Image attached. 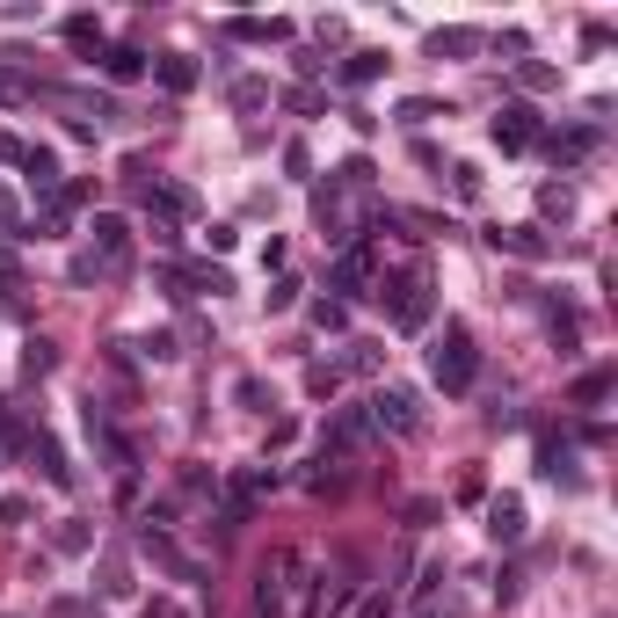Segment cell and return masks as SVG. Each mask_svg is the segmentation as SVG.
Returning <instances> with one entry per match:
<instances>
[{
	"mask_svg": "<svg viewBox=\"0 0 618 618\" xmlns=\"http://www.w3.org/2000/svg\"><path fill=\"white\" fill-rule=\"evenodd\" d=\"M139 553H146V560H153V568H167V575H175V582H197V575H204V568H197V560H190V553L175 546V539H161L153 524H146V531H139Z\"/></svg>",
	"mask_w": 618,
	"mask_h": 618,
	"instance_id": "52a82bcc",
	"label": "cell"
},
{
	"mask_svg": "<svg viewBox=\"0 0 618 618\" xmlns=\"http://www.w3.org/2000/svg\"><path fill=\"white\" fill-rule=\"evenodd\" d=\"M153 80H161L167 96H190L197 88V59L190 51H161V59H153Z\"/></svg>",
	"mask_w": 618,
	"mask_h": 618,
	"instance_id": "4fadbf2b",
	"label": "cell"
},
{
	"mask_svg": "<svg viewBox=\"0 0 618 618\" xmlns=\"http://www.w3.org/2000/svg\"><path fill=\"white\" fill-rule=\"evenodd\" d=\"M299 306V277H277V285H269V313H291Z\"/></svg>",
	"mask_w": 618,
	"mask_h": 618,
	"instance_id": "836d02e7",
	"label": "cell"
},
{
	"mask_svg": "<svg viewBox=\"0 0 618 618\" xmlns=\"http://www.w3.org/2000/svg\"><path fill=\"white\" fill-rule=\"evenodd\" d=\"M23 175H29V190L59 197V153H51V146H29V153H23Z\"/></svg>",
	"mask_w": 618,
	"mask_h": 618,
	"instance_id": "2e32d148",
	"label": "cell"
},
{
	"mask_svg": "<svg viewBox=\"0 0 618 618\" xmlns=\"http://www.w3.org/2000/svg\"><path fill=\"white\" fill-rule=\"evenodd\" d=\"M488 248L495 255H517V262H553V240L539 226H488Z\"/></svg>",
	"mask_w": 618,
	"mask_h": 618,
	"instance_id": "8992f818",
	"label": "cell"
},
{
	"mask_svg": "<svg viewBox=\"0 0 618 618\" xmlns=\"http://www.w3.org/2000/svg\"><path fill=\"white\" fill-rule=\"evenodd\" d=\"M285 175H313V153H306V139H291V146H285Z\"/></svg>",
	"mask_w": 618,
	"mask_h": 618,
	"instance_id": "f35d334b",
	"label": "cell"
},
{
	"mask_svg": "<svg viewBox=\"0 0 618 618\" xmlns=\"http://www.w3.org/2000/svg\"><path fill=\"white\" fill-rule=\"evenodd\" d=\"M379 437V422H371V407H342L328 422V437H320V458H350V452H364Z\"/></svg>",
	"mask_w": 618,
	"mask_h": 618,
	"instance_id": "277c9868",
	"label": "cell"
},
{
	"mask_svg": "<svg viewBox=\"0 0 618 618\" xmlns=\"http://www.w3.org/2000/svg\"><path fill=\"white\" fill-rule=\"evenodd\" d=\"M371 299H386V313H393V328H401V335L429 328V277H422V269H407V277L379 285Z\"/></svg>",
	"mask_w": 618,
	"mask_h": 618,
	"instance_id": "7a4b0ae2",
	"label": "cell"
},
{
	"mask_svg": "<svg viewBox=\"0 0 618 618\" xmlns=\"http://www.w3.org/2000/svg\"><path fill=\"white\" fill-rule=\"evenodd\" d=\"M285 110H299V117H320V88H291Z\"/></svg>",
	"mask_w": 618,
	"mask_h": 618,
	"instance_id": "8d00e7d4",
	"label": "cell"
},
{
	"mask_svg": "<svg viewBox=\"0 0 618 618\" xmlns=\"http://www.w3.org/2000/svg\"><path fill=\"white\" fill-rule=\"evenodd\" d=\"M401 117H407V124H429V117H452V110H444V102H429V96H407Z\"/></svg>",
	"mask_w": 618,
	"mask_h": 618,
	"instance_id": "4dcf8cb0",
	"label": "cell"
},
{
	"mask_svg": "<svg viewBox=\"0 0 618 618\" xmlns=\"http://www.w3.org/2000/svg\"><path fill=\"white\" fill-rule=\"evenodd\" d=\"M262 102H269V80H255V73L234 80V110H262Z\"/></svg>",
	"mask_w": 618,
	"mask_h": 618,
	"instance_id": "f546056e",
	"label": "cell"
},
{
	"mask_svg": "<svg viewBox=\"0 0 618 618\" xmlns=\"http://www.w3.org/2000/svg\"><path fill=\"white\" fill-rule=\"evenodd\" d=\"M488 539H495V546H517V539H524V502L517 495L488 502Z\"/></svg>",
	"mask_w": 618,
	"mask_h": 618,
	"instance_id": "7c38bea8",
	"label": "cell"
},
{
	"mask_svg": "<svg viewBox=\"0 0 618 618\" xmlns=\"http://www.w3.org/2000/svg\"><path fill=\"white\" fill-rule=\"evenodd\" d=\"M379 73H386V51H371V45L342 59V80H350V88H364V80H379Z\"/></svg>",
	"mask_w": 618,
	"mask_h": 618,
	"instance_id": "d6986e66",
	"label": "cell"
},
{
	"mask_svg": "<svg viewBox=\"0 0 618 618\" xmlns=\"http://www.w3.org/2000/svg\"><path fill=\"white\" fill-rule=\"evenodd\" d=\"M335 190H371V161H364V153L357 161H342L335 167Z\"/></svg>",
	"mask_w": 618,
	"mask_h": 618,
	"instance_id": "4316f807",
	"label": "cell"
},
{
	"mask_svg": "<svg viewBox=\"0 0 618 618\" xmlns=\"http://www.w3.org/2000/svg\"><path fill=\"white\" fill-rule=\"evenodd\" d=\"M88 234H96V255L110 262V269H117V262H124V248H131V218H117V212H96V226H88Z\"/></svg>",
	"mask_w": 618,
	"mask_h": 618,
	"instance_id": "8fae6325",
	"label": "cell"
},
{
	"mask_svg": "<svg viewBox=\"0 0 618 618\" xmlns=\"http://www.w3.org/2000/svg\"><path fill=\"white\" fill-rule=\"evenodd\" d=\"M29 466L51 480V488H73V466L66 452H59V437H45V429H29Z\"/></svg>",
	"mask_w": 618,
	"mask_h": 618,
	"instance_id": "30bf717a",
	"label": "cell"
},
{
	"mask_svg": "<svg viewBox=\"0 0 618 618\" xmlns=\"http://www.w3.org/2000/svg\"><path fill=\"white\" fill-rule=\"evenodd\" d=\"M23 153H29V139H15V131H0V161H8V167H23Z\"/></svg>",
	"mask_w": 618,
	"mask_h": 618,
	"instance_id": "60d3db41",
	"label": "cell"
},
{
	"mask_svg": "<svg viewBox=\"0 0 618 618\" xmlns=\"http://www.w3.org/2000/svg\"><path fill=\"white\" fill-rule=\"evenodd\" d=\"M8 269H15V262H8V248H0V277H8Z\"/></svg>",
	"mask_w": 618,
	"mask_h": 618,
	"instance_id": "ee69618b",
	"label": "cell"
},
{
	"mask_svg": "<svg viewBox=\"0 0 618 618\" xmlns=\"http://www.w3.org/2000/svg\"><path fill=\"white\" fill-rule=\"evenodd\" d=\"M429 379L444 386V393H474V379H480V350H474V335L466 328H444L437 342H429Z\"/></svg>",
	"mask_w": 618,
	"mask_h": 618,
	"instance_id": "6da1fadb",
	"label": "cell"
},
{
	"mask_svg": "<svg viewBox=\"0 0 618 618\" xmlns=\"http://www.w3.org/2000/svg\"><path fill=\"white\" fill-rule=\"evenodd\" d=\"M102 73H110V80H139V73H146V51L139 45H110V51H102Z\"/></svg>",
	"mask_w": 618,
	"mask_h": 618,
	"instance_id": "ac0fdd59",
	"label": "cell"
},
{
	"mask_svg": "<svg viewBox=\"0 0 618 618\" xmlns=\"http://www.w3.org/2000/svg\"><path fill=\"white\" fill-rule=\"evenodd\" d=\"M474 45H480V29H437V37H429L437 59H444V51H474Z\"/></svg>",
	"mask_w": 618,
	"mask_h": 618,
	"instance_id": "f1b7e54d",
	"label": "cell"
},
{
	"mask_svg": "<svg viewBox=\"0 0 618 618\" xmlns=\"http://www.w3.org/2000/svg\"><path fill=\"white\" fill-rule=\"evenodd\" d=\"M611 386H618V371H611V364H596V371H582V379L568 386V401L575 407H596V401H611Z\"/></svg>",
	"mask_w": 618,
	"mask_h": 618,
	"instance_id": "e0dca14e",
	"label": "cell"
},
{
	"mask_svg": "<svg viewBox=\"0 0 618 618\" xmlns=\"http://www.w3.org/2000/svg\"><path fill=\"white\" fill-rule=\"evenodd\" d=\"M51 618H102V611L88 604V596H59V604H51Z\"/></svg>",
	"mask_w": 618,
	"mask_h": 618,
	"instance_id": "74e56055",
	"label": "cell"
},
{
	"mask_svg": "<svg viewBox=\"0 0 618 618\" xmlns=\"http://www.w3.org/2000/svg\"><path fill=\"white\" fill-rule=\"evenodd\" d=\"M313 328H350V306H342V299H320V306H313Z\"/></svg>",
	"mask_w": 618,
	"mask_h": 618,
	"instance_id": "d6a6232c",
	"label": "cell"
},
{
	"mask_svg": "<svg viewBox=\"0 0 618 618\" xmlns=\"http://www.w3.org/2000/svg\"><path fill=\"white\" fill-rule=\"evenodd\" d=\"M364 285H371V248H350V255L335 262V291H350V299H364Z\"/></svg>",
	"mask_w": 618,
	"mask_h": 618,
	"instance_id": "9a60e30c",
	"label": "cell"
},
{
	"mask_svg": "<svg viewBox=\"0 0 618 618\" xmlns=\"http://www.w3.org/2000/svg\"><path fill=\"white\" fill-rule=\"evenodd\" d=\"M29 509H37L29 495H0V524H8V531H15V524H29Z\"/></svg>",
	"mask_w": 618,
	"mask_h": 618,
	"instance_id": "e575fe53",
	"label": "cell"
},
{
	"mask_svg": "<svg viewBox=\"0 0 618 618\" xmlns=\"http://www.w3.org/2000/svg\"><path fill=\"white\" fill-rule=\"evenodd\" d=\"M335 386H342V364H313V371H306V393H313V401H335Z\"/></svg>",
	"mask_w": 618,
	"mask_h": 618,
	"instance_id": "484cf974",
	"label": "cell"
},
{
	"mask_svg": "<svg viewBox=\"0 0 618 618\" xmlns=\"http://www.w3.org/2000/svg\"><path fill=\"white\" fill-rule=\"evenodd\" d=\"M291 575H299V553H269V560H262V575H255V611L262 618H285Z\"/></svg>",
	"mask_w": 618,
	"mask_h": 618,
	"instance_id": "5b68a950",
	"label": "cell"
},
{
	"mask_svg": "<svg viewBox=\"0 0 618 618\" xmlns=\"http://www.w3.org/2000/svg\"><path fill=\"white\" fill-rule=\"evenodd\" d=\"M131 350H139V357H153V364L175 357V342H167V335H146V342H131Z\"/></svg>",
	"mask_w": 618,
	"mask_h": 618,
	"instance_id": "ab89813d",
	"label": "cell"
},
{
	"mask_svg": "<svg viewBox=\"0 0 618 618\" xmlns=\"http://www.w3.org/2000/svg\"><path fill=\"white\" fill-rule=\"evenodd\" d=\"M524 88H531V96H553V88H560V73H553V66H539V59H524Z\"/></svg>",
	"mask_w": 618,
	"mask_h": 618,
	"instance_id": "83f0119b",
	"label": "cell"
},
{
	"mask_svg": "<svg viewBox=\"0 0 618 618\" xmlns=\"http://www.w3.org/2000/svg\"><path fill=\"white\" fill-rule=\"evenodd\" d=\"M66 45L73 51H102V23H96V15H73V23H66Z\"/></svg>",
	"mask_w": 618,
	"mask_h": 618,
	"instance_id": "d4e9b609",
	"label": "cell"
},
{
	"mask_svg": "<svg viewBox=\"0 0 618 618\" xmlns=\"http://www.w3.org/2000/svg\"><path fill=\"white\" fill-rule=\"evenodd\" d=\"M234 401L248 407V415H269V407H277V393H269L262 379H234Z\"/></svg>",
	"mask_w": 618,
	"mask_h": 618,
	"instance_id": "603a6c76",
	"label": "cell"
},
{
	"mask_svg": "<svg viewBox=\"0 0 618 618\" xmlns=\"http://www.w3.org/2000/svg\"><path fill=\"white\" fill-rule=\"evenodd\" d=\"M422 618H444V611H437V604H422Z\"/></svg>",
	"mask_w": 618,
	"mask_h": 618,
	"instance_id": "f6af8a7d",
	"label": "cell"
},
{
	"mask_svg": "<svg viewBox=\"0 0 618 618\" xmlns=\"http://www.w3.org/2000/svg\"><path fill=\"white\" fill-rule=\"evenodd\" d=\"M146 618H190V611H182L175 596H153V604H146Z\"/></svg>",
	"mask_w": 618,
	"mask_h": 618,
	"instance_id": "b9f144b4",
	"label": "cell"
},
{
	"mask_svg": "<svg viewBox=\"0 0 618 618\" xmlns=\"http://www.w3.org/2000/svg\"><path fill=\"white\" fill-rule=\"evenodd\" d=\"M51 364H59V350H51V342H29V357H23V379H45Z\"/></svg>",
	"mask_w": 618,
	"mask_h": 618,
	"instance_id": "1f68e13d",
	"label": "cell"
},
{
	"mask_svg": "<svg viewBox=\"0 0 618 618\" xmlns=\"http://www.w3.org/2000/svg\"><path fill=\"white\" fill-rule=\"evenodd\" d=\"M379 364H386V342H350V357H342V371H364V379H371Z\"/></svg>",
	"mask_w": 618,
	"mask_h": 618,
	"instance_id": "cb8c5ba5",
	"label": "cell"
},
{
	"mask_svg": "<svg viewBox=\"0 0 618 618\" xmlns=\"http://www.w3.org/2000/svg\"><path fill=\"white\" fill-rule=\"evenodd\" d=\"M452 190L466 197V204H474V197H480V167H474V161H458V167H452Z\"/></svg>",
	"mask_w": 618,
	"mask_h": 618,
	"instance_id": "d590c367",
	"label": "cell"
},
{
	"mask_svg": "<svg viewBox=\"0 0 618 618\" xmlns=\"http://www.w3.org/2000/svg\"><path fill=\"white\" fill-rule=\"evenodd\" d=\"M531 139H539V110H531V102H509V110L495 117V146L502 153H524Z\"/></svg>",
	"mask_w": 618,
	"mask_h": 618,
	"instance_id": "ba28073f",
	"label": "cell"
},
{
	"mask_svg": "<svg viewBox=\"0 0 618 618\" xmlns=\"http://www.w3.org/2000/svg\"><path fill=\"white\" fill-rule=\"evenodd\" d=\"M590 146H596V131H568V139H553L546 153H553L560 167H575V161H590Z\"/></svg>",
	"mask_w": 618,
	"mask_h": 618,
	"instance_id": "7402d4cb",
	"label": "cell"
},
{
	"mask_svg": "<svg viewBox=\"0 0 618 618\" xmlns=\"http://www.w3.org/2000/svg\"><path fill=\"white\" fill-rule=\"evenodd\" d=\"M539 212L568 226V218H575V182H546V190H539Z\"/></svg>",
	"mask_w": 618,
	"mask_h": 618,
	"instance_id": "ffe728a7",
	"label": "cell"
},
{
	"mask_svg": "<svg viewBox=\"0 0 618 618\" xmlns=\"http://www.w3.org/2000/svg\"><path fill=\"white\" fill-rule=\"evenodd\" d=\"M15 96H23V88H15V80H8V73H0V102H15Z\"/></svg>",
	"mask_w": 618,
	"mask_h": 618,
	"instance_id": "7bdbcfd3",
	"label": "cell"
},
{
	"mask_svg": "<svg viewBox=\"0 0 618 618\" xmlns=\"http://www.w3.org/2000/svg\"><path fill=\"white\" fill-rule=\"evenodd\" d=\"M371 422L393 429V437H415V429H422V393H415V386H379V393H371Z\"/></svg>",
	"mask_w": 618,
	"mask_h": 618,
	"instance_id": "3957f363",
	"label": "cell"
},
{
	"mask_svg": "<svg viewBox=\"0 0 618 618\" xmlns=\"http://www.w3.org/2000/svg\"><path fill=\"white\" fill-rule=\"evenodd\" d=\"M226 29H234L240 45H285V37H291L285 15H240V23H226Z\"/></svg>",
	"mask_w": 618,
	"mask_h": 618,
	"instance_id": "5bb4252c",
	"label": "cell"
},
{
	"mask_svg": "<svg viewBox=\"0 0 618 618\" xmlns=\"http://www.w3.org/2000/svg\"><path fill=\"white\" fill-rule=\"evenodd\" d=\"M51 546H59V553H96V531H88L80 517H66L59 531H51Z\"/></svg>",
	"mask_w": 618,
	"mask_h": 618,
	"instance_id": "44dd1931",
	"label": "cell"
},
{
	"mask_svg": "<svg viewBox=\"0 0 618 618\" xmlns=\"http://www.w3.org/2000/svg\"><path fill=\"white\" fill-rule=\"evenodd\" d=\"M96 590L110 596V604H124V596L139 590V582H131V560H124L117 546H102V553H96Z\"/></svg>",
	"mask_w": 618,
	"mask_h": 618,
	"instance_id": "9c48e42d",
	"label": "cell"
}]
</instances>
